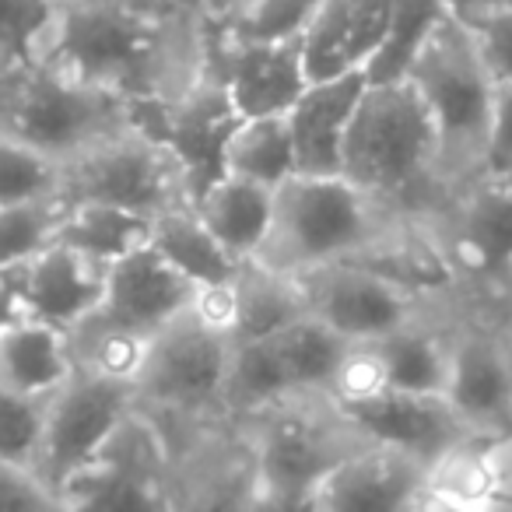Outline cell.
Here are the masks:
<instances>
[{
    "instance_id": "obj_1",
    "label": "cell",
    "mask_w": 512,
    "mask_h": 512,
    "mask_svg": "<svg viewBox=\"0 0 512 512\" xmlns=\"http://www.w3.org/2000/svg\"><path fill=\"white\" fill-rule=\"evenodd\" d=\"M211 29L197 11L158 0H64L39 64L127 102L172 99L207 67Z\"/></svg>"
},
{
    "instance_id": "obj_2",
    "label": "cell",
    "mask_w": 512,
    "mask_h": 512,
    "mask_svg": "<svg viewBox=\"0 0 512 512\" xmlns=\"http://www.w3.org/2000/svg\"><path fill=\"white\" fill-rule=\"evenodd\" d=\"M390 264L449 288L425 225L386 211L344 176H292L274 193V221L256 264L302 278L330 264Z\"/></svg>"
},
{
    "instance_id": "obj_3",
    "label": "cell",
    "mask_w": 512,
    "mask_h": 512,
    "mask_svg": "<svg viewBox=\"0 0 512 512\" xmlns=\"http://www.w3.org/2000/svg\"><path fill=\"white\" fill-rule=\"evenodd\" d=\"M341 176L414 225L439 214L449 200L439 137L411 81L365 88L344 141Z\"/></svg>"
},
{
    "instance_id": "obj_4",
    "label": "cell",
    "mask_w": 512,
    "mask_h": 512,
    "mask_svg": "<svg viewBox=\"0 0 512 512\" xmlns=\"http://www.w3.org/2000/svg\"><path fill=\"white\" fill-rule=\"evenodd\" d=\"M232 344L228 288L200 292L197 306L151 337L134 376L137 411L148 414L165 439L232 421L225 411Z\"/></svg>"
},
{
    "instance_id": "obj_5",
    "label": "cell",
    "mask_w": 512,
    "mask_h": 512,
    "mask_svg": "<svg viewBox=\"0 0 512 512\" xmlns=\"http://www.w3.org/2000/svg\"><path fill=\"white\" fill-rule=\"evenodd\" d=\"M404 81H411L432 116L449 193L481 179L495 81L484 71L467 29L456 18H446L421 46Z\"/></svg>"
},
{
    "instance_id": "obj_6",
    "label": "cell",
    "mask_w": 512,
    "mask_h": 512,
    "mask_svg": "<svg viewBox=\"0 0 512 512\" xmlns=\"http://www.w3.org/2000/svg\"><path fill=\"white\" fill-rule=\"evenodd\" d=\"M130 123L134 113L127 102L46 64L0 85V137H11L57 165L74 162Z\"/></svg>"
},
{
    "instance_id": "obj_7",
    "label": "cell",
    "mask_w": 512,
    "mask_h": 512,
    "mask_svg": "<svg viewBox=\"0 0 512 512\" xmlns=\"http://www.w3.org/2000/svg\"><path fill=\"white\" fill-rule=\"evenodd\" d=\"M306 313L334 330L351 348L383 341L386 334L418 323L449 306L453 288H435L390 264L348 260L295 278Z\"/></svg>"
},
{
    "instance_id": "obj_8",
    "label": "cell",
    "mask_w": 512,
    "mask_h": 512,
    "mask_svg": "<svg viewBox=\"0 0 512 512\" xmlns=\"http://www.w3.org/2000/svg\"><path fill=\"white\" fill-rule=\"evenodd\" d=\"M453 292L512 306V183L481 176L425 221Z\"/></svg>"
},
{
    "instance_id": "obj_9",
    "label": "cell",
    "mask_w": 512,
    "mask_h": 512,
    "mask_svg": "<svg viewBox=\"0 0 512 512\" xmlns=\"http://www.w3.org/2000/svg\"><path fill=\"white\" fill-rule=\"evenodd\" d=\"M446 400L477 439H512V306L453 292Z\"/></svg>"
},
{
    "instance_id": "obj_10",
    "label": "cell",
    "mask_w": 512,
    "mask_h": 512,
    "mask_svg": "<svg viewBox=\"0 0 512 512\" xmlns=\"http://www.w3.org/2000/svg\"><path fill=\"white\" fill-rule=\"evenodd\" d=\"M239 425L253 446L256 481L274 488L316 491L330 470L369 446L327 393L288 397Z\"/></svg>"
},
{
    "instance_id": "obj_11",
    "label": "cell",
    "mask_w": 512,
    "mask_h": 512,
    "mask_svg": "<svg viewBox=\"0 0 512 512\" xmlns=\"http://www.w3.org/2000/svg\"><path fill=\"white\" fill-rule=\"evenodd\" d=\"M64 204H106L155 221L176 207H193L183 169L158 137L130 123L64 165Z\"/></svg>"
},
{
    "instance_id": "obj_12",
    "label": "cell",
    "mask_w": 512,
    "mask_h": 512,
    "mask_svg": "<svg viewBox=\"0 0 512 512\" xmlns=\"http://www.w3.org/2000/svg\"><path fill=\"white\" fill-rule=\"evenodd\" d=\"M57 495L64 512H172V449L162 428L134 411Z\"/></svg>"
},
{
    "instance_id": "obj_13",
    "label": "cell",
    "mask_w": 512,
    "mask_h": 512,
    "mask_svg": "<svg viewBox=\"0 0 512 512\" xmlns=\"http://www.w3.org/2000/svg\"><path fill=\"white\" fill-rule=\"evenodd\" d=\"M134 123L169 148V155L183 169L190 200L197 204L200 193L225 176L228 141H232L242 116L232 106L225 81L218 78L211 57H207V67L183 92L155 102V106L134 109Z\"/></svg>"
},
{
    "instance_id": "obj_14",
    "label": "cell",
    "mask_w": 512,
    "mask_h": 512,
    "mask_svg": "<svg viewBox=\"0 0 512 512\" xmlns=\"http://www.w3.org/2000/svg\"><path fill=\"white\" fill-rule=\"evenodd\" d=\"M137 411L134 386L99 372L74 369V376L46 400L43 439H39L36 470L53 491L78 467H85L113 432Z\"/></svg>"
},
{
    "instance_id": "obj_15",
    "label": "cell",
    "mask_w": 512,
    "mask_h": 512,
    "mask_svg": "<svg viewBox=\"0 0 512 512\" xmlns=\"http://www.w3.org/2000/svg\"><path fill=\"white\" fill-rule=\"evenodd\" d=\"M165 442L172 449V512H249L256 460L239 421H214Z\"/></svg>"
},
{
    "instance_id": "obj_16",
    "label": "cell",
    "mask_w": 512,
    "mask_h": 512,
    "mask_svg": "<svg viewBox=\"0 0 512 512\" xmlns=\"http://www.w3.org/2000/svg\"><path fill=\"white\" fill-rule=\"evenodd\" d=\"M334 404L369 446L404 453L425 463L428 470L467 442H477V435L463 425L453 404L446 397H432V393H400L383 386V390L334 400Z\"/></svg>"
},
{
    "instance_id": "obj_17",
    "label": "cell",
    "mask_w": 512,
    "mask_h": 512,
    "mask_svg": "<svg viewBox=\"0 0 512 512\" xmlns=\"http://www.w3.org/2000/svg\"><path fill=\"white\" fill-rule=\"evenodd\" d=\"M197 299L200 288H193L148 242L144 249L109 267L102 306L92 316L127 337L151 341L186 309L197 306Z\"/></svg>"
},
{
    "instance_id": "obj_18",
    "label": "cell",
    "mask_w": 512,
    "mask_h": 512,
    "mask_svg": "<svg viewBox=\"0 0 512 512\" xmlns=\"http://www.w3.org/2000/svg\"><path fill=\"white\" fill-rule=\"evenodd\" d=\"M211 29V25H207ZM211 64L225 81L242 120L285 116L313 81L302 60V39L292 43H242L211 36Z\"/></svg>"
},
{
    "instance_id": "obj_19",
    "label": "cell",
    "mask_w": 512,
    "mask_h": 512,
    "mask_svg": "<svg viewBox=\"0 0 512 512\" xmlns=\"http://www.w3.org/2000/svg\"><path fill=\"white\" fill-rule=\"evenodd\" d=\"M428 467L393 449L365 446L316 488V512H425Z\"/></svg>"
},
{
    "instance_id": "obj_20",
    "label": "cell",
    "mask_w": 512,
    "mask_h": 512,
    "mask_svg": "<svg viewBox=\"0 0 512 512\" xmlns=\"http://www.w3.org/2000/svg\"><path fill=\"white\" fill-rule=\"evenodd\" d=\"M8 274L15 281L22 316L46 323L60 334H71L102 306L109 267L95 264L64 242H53L36 260Z\"/></svg>"
},
{
    "instance_id": "obj_21",
    "label": "cell",
    "mask_w": 512,
    "mask_h": 512,
    "mask_svg": "<svg viewBox=\"0 0 512 512\" xmlns=\"http://www.w3.org/2000/svg\"><path fill=\"white\" fill-rule=\"evenodd\" d=\"M390 8L393 0H320L302 36L309 81L365 74L386 36Z\"/></svg>"
},
{
    "instance_id": "obj_22",
    "label": "cell",
    "mask_w": 512,
    "mask_h": 512,
    "mask_svg": "<svg viewBox=\"0 0 512 512\" xmlns=\"http://www.w3.org/2000/svg\"><path fill=\"white\" fill-rule=\"evenodd\" d=\"M365 74L313 81L285 113L292 134L295 176H341V155L348 141V127L362 102Z\"/></svg>"
},
{
    "instance_id": "obj_23",
    "label": "cell",
    "mask_w": 512,
    "mask_h": 512,
    "mask_svg": "<svg viewBox=\"0 0 512 512\" xmlns=\"http://www.w3.org/2000/svg\"><path fill=\"white\" fill-rule=\"evenodd\" d=\"M449 309H453V295H449V306L439 309V313L425 316L418 323H407V327L393 330L376 344H365L376 358V369L383 376L386 390L446 397Z\"/></svg>"
},
{
    "instance_id": "obj_24",
    "label": "cell",
    "mask_w": 512,
    "mask_h": 512,
    "mask_svg": "<svg viewBox=\"0 0 512 512\" xmlns=\"http://www.w3.org/2000/svg\"><path fill=\"white\" fill-rule=\"evenodd\" d=\"M74 376L71 341L60 330L18 316L0 330V390L50 400Z\"/></svg>"
},
{
    "instance_id": "obj_25",
    "label": "cell",
    "mask_w": 512,
    "mask_h": 512,
    "mask_svg": "<svg viewBox=\"0 0 512 512\" xmlns=\"http://www.w3.org/2000/svg\"><path fill=\"white\" fill-rule=\"evenodd\" d=\"M274 193L271 186H260L253 179L242 176H225L218 183H211L197 197L193 211L207 225V232L235 256V260H256L260 246H264L267 232L274 221Z\"/></svg>"
},
{
    "instance_id": "obj_26",
    "label": "cell",
    "mask_w": 512,
    "mask_h": 512,
    "mask_svg": "<svg viewBox=\"0 0 512 512\" xmlns=\"http://www.w3.org/2000/svg\"><path fill=\"white\" fill-rule=\"evenodd\" d=\"M228 306H232V341H264L309 316L295 278H285L256 260H246L228 285Z\"/></svg>"
},
{
    "instance_id": "obj_27",
    "label": "cell",
    "mask_w": 512,
    "mask_h": 512,
    "mask_svg": "<svg viewBox=\"0 0 512 512\" xmlns=\"http://www.w3.org/2000/svg\"><path fill=\"white\" fill-rule=\"evenodd\" d=\"M151 246L200 292L228 288L239 274L242 260H235L197 218L193 207H176L151 221Z\"/></svg>"
},
{
    "instance_id": "obj_28",
    "label": "cell",
    "mask_w": 512,
    "mask_h": 512,
    "mask_svg": "<svg viewBox=\"0 0 512 512\" xmlns=\"http://www.w3.org/2000/svg\"><path fill=\"white\" fill-rule=\"evenodd\" d=\"M57 242L78 249L81 256H88L95 264L113 267L116 260L148 246L151 221L106 204H67Z\"/></svg>"
},
{
    "instance_id": "obj_29",
    "label": "cell",
    "mask_w": 512,
    "mask_h": 512,
    "mask_svg": "<svg viewBox=\"0 0 512 512\" xmlns=\"http://www.w3.org/2000/svg\"><path fill=\"white\" fill-rule=\"evenodd\" d=\"M274 351H278L285 376L292 383L295 397L302 393H327L334 390L337 372H341L344 358H348L351 344L341 341L330 327H323L313 316H302L292 327L271 337Z\"/></svg>"
},
{
    "instance_id": "obj_30",
    "label": "cell",
    "mask_w": 512,
    "mask_h": 512,
    "mask_svg": "<svg viewBox=\"0 0 512 512\" xmlns=\"http://www.w3.org/2000/svg\"><path fill=\"white\" fill-rule=\"evenodd\" d=\"M446 18H453V15L446 11L442 0H393L386 36H383V43H379L376 57L365 67V81H369V85L404 81L414 57L421 53V46L428 43V36H432Z\"/></svg>"
},
{
    "instance_id": "obj_31",
    "label": "cell",
    "mask_w": 512,
    "mask_h": 512,
    "mask_svg": "<svg viewBox=\"0 0 512 512\" xmlns=\"http://www.w3.org/2000/svg\"><path fill=\"white\" fill-rule=\"evenodd\" d=\"M225 172L242 179H253L260 186H285L295 176L292 134L285 116H256L242 120L228 141Z\"/></svg>"
},
{
    "instance_id": "obj_32",
    "label": "cell",
    "mask_w": 512,
    "mask_h": 512,
    "mask_svg": "<svg viewBox=\"0 0 512 512\" xmlns=\"http://www.w3.org/2000/svg\"><path fill=\"white\" fill-rule=\"evenodd\" d=\"M320 0H242L228 15L211 18V36L242 43H292L302 39Z\"/></svg>"
},
{
    "instance_id": "obj_33",
    "label": "cell",
    "mask_w": 512,
    "mask_h": 512,
    "mask_svg": "<svg viewBox=\"0 0 512 512\" xmlns=\"http://www.w3.org/2000/svg\"><path fill=\"white\" fill-rule=\"evenodd\" d=\"M57 0H0V85L39 64Z\"/></svg>"
},
{
    "instance_id": "obj_34",
    "label": "cell",
    "mask_w": 512,
    "mask_h": 512,
    "mask_svg": "<svg viewBox=\"0 0 512 512\" xmlns=\"http://www.w3.org/2000/svg\"><path fill=\"white\" fill-rule=\"evenodd\" d=\"M64 211V200L0 207V274L18 271L22 264L36 260L43 249H50L57 242Z\"/></svg>"
},
{
    "instance_id": "obj_35",
    "label": "cell",
    "mask_w": 512,
    "mask_h": 512,
    "mask_svg": "<svg viewBox=\"0 0 512 512\" xmlns=\"http://www.w3.org/2000/svg\"><path fill=\"white\" fill-rule=\"evenodd\" d=\"M60 186H64V165L11 137H0V207L60 200Z\"/></svg>"
},
{
    "instance_id": "obj_36",
    "label": "cell",
    "mask_w": 512,
    "mask_h": 512,
    "mask_svg": "<svg viewBox=\"0 0 512 512\" xmlns=\"http://www.w3.org/2000/svg\"><path fill=\"white\" fill-rule=\"evenodd\" d=\"M43 421L46 400L0 390V460L32 467L39 453V439H43Z\"/></svg>"
},
{
    "instance_id": "obj_37",
    "label": "cell",
    "mask_w": 512,
    "mask_h": 512,
    "mask_svg": "<svg viewBox=\"0 0 512 512\" xmlns=\"http://www.w3.org/2000/svg\"><path fill=\"white\" fill-rule=\"evenodd\" d=\"M495 85H512V0L463 25Z\"/></svg>"
},
{
    "instance_id": "obj_38",
    "label": "cell",
    "mask_w": 512,
    "mask_h": 512,
    "mask_svg": "<svg viewBox=\"0 0 512 512\" xmlns=\"http://www.w3.org/2000/svg\"><path fill=\"white\" fill-rule=\"evenodd\" d=\"M0 512H64V502L32 467L0 460Z\"/></svg>"
},
{
    "instance_id": "obj_39",
    "label": "cell",
    "mask_w": 512,
    "mask_h": 512,
    "mask_svg": "<svg viewBox=\"0 0 512 512\" xmlns=\"http://www.w3.org/2000/svg\"><path fill=\"white\" fill-rule=\"evenodd\" d=\"M512 165V85H495L488 116V148H484V176H502Z\"/></svg>"
},
{
    "instance_id": "obj_40",
    "label": "cell",
    "mask_w": 512,
    "mask_h": 512,
    "mask_svg": "<svg viewBox=\"0 0 512 512\" xmlns=\"http://www.w3.org/2000/svg\"><path fill=\"white\" fill-rule=\"evenodd\" d=\"M249 512H316V491L274 488V484L256 481Z\"/></svg>"
},
{
    "instance_id": "obj_41",
    "label": "cell",
    "mask_w": 512,
    "mask_h": 512,
    "mask_svg": "<svg viewBox=\"0 0 512 512\" xmlns=\"http://www.w3.org/2000/svg\"><path fill=\"white\" fill-rule=\"evenodd\" d=\"M446 4V11L456 18L460 25L474 22V18L488 15L491 8H498V4H505V0H442Z\"/></svg>"
},
{
    "instance_id": "obj_42",
    "label": "cell",
    "mask_w": 512,
    "mask_h": 512,
    "mask_svg": "<svg viewBox=\"0 0 512 512\" xmlns=\"http://www.w3.org/2000/svg\"><path fill=\"white\" fill-rule=\"evenodd\" d=\"M22 309H18V292H15V281L11 274H0V330L8 327L11 320H18Z\"/></svg>"
},
{
    "instance_id": "obj_43",
    "label": "cell",
    "mask_w": 512,
    "mask_h": 512,
    "mask_svg": "<svg viewBox=\"0 0 512 512\" xmlns=\"http://www.w3.org/2000/svg\"><path fill=\"white\" fill-rule=\"evenodd\" d=\"M242 0H204V15H207V22L211 18H221V15H228L232 8H239Z\"/></svg>"
},
{
    "instance_id": "obj_44",
    "label": "cell",
    "mask_w": 512,
    "mask_h": 512,
    "mask_svg": "<svg viewBox=\"0 0 512 512\" xmlns=\"http://www.w3.org/2000/svg\"><path fill=\"white\" fill-rule=\"evenodd\" d=\"M158 4H172V8H186V11H197V15H204V0H158Z\"/></svg>"
},
{
    "instance_id": "obj_45",
    "label": "cell",
    "mask_w": 512,
    "mask_h": 512,
    "mask_svg": "<svg viewBox=\"0 0 512 512\" xmlns=\"http://www.w3.org/2000/svg\"><path fill=\"white\" fill-rule=\"evenodd\" d=\"M502 179H509V183H512V165H509V169L502 172Z\"/></svg>"
},
{
    "instance_id": "obj_46",
    "label": "cell",
    "mask_w": 512,
    "mask_h": 512,
    "mask_svg": "<svg viewBox=\"0 0 512 512\" xmlns=\"http://www.w3.org/2000/svg\"><path fill=\"white\" fill-rule=\"evenodd\" d=\"M425 512H435V509H432V505H428V509H425Z\"/></svg>"
},
{
    "instance_id": "obj_47",
    "label": "cell",
    "mask_w": 512,
    "mask_h": 512,
    "mask_svg": "<svg viewBox=\"0 0 512 512\" xmlns=\"http://www.w3.org/2000/svg\"><path fill=\"white\" fill-rule=\"evenodd\" d=\"M57 4H64V0H57Z\"/></svg>"
}]
</instances>
